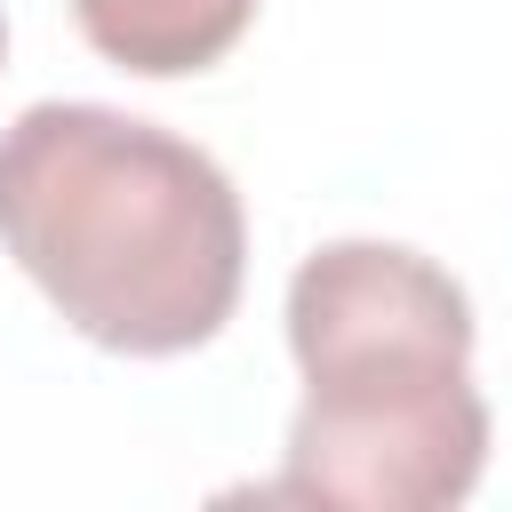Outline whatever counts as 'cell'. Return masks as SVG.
Returning <instances> with one entry per match:
<instances>
[{
    "instance_id": "cell-2",
    "label": "cell",
    "mask_w": 512,
    "mask_h": 512,
    "mask_svg": "<svg viewBox=\"0 0 512 512\" xmlns=\"http://www.w3.org/2000/svg\"><path fill=\"white\" fill-rule=\"evenodd\" d=\"M288 416L272 504L448 512L488 472V400L472 384V296L424 248L328 240L288 280Z\"/></svg>"
},
{
    "instance_id": "cell-1",
    "label": "cell",
    "mask_w": 512,
    "mask_h": 512,
    "mask_svg": "<svg viewBox=\"0 0 512 512\" xmlns=\"http://www.w3.org/2000/svg\"><path fill=\"white\" fill-rule=\"evenodd\" d=\"M0 248L104 352H200L248 280L232 176L112 104H24L0 128Z\"/></svg>"
},
{
    "instance_id": "cell-3",
    "label": "cell",
    "mask_w": 512,
    "mask_h": 512,
    "mask_svg": "<svg viewBox=\"0 0 512 512\" xmlns=\"http://www.w3.org/2000/svg\"><path fill=\"white\" fill-rule=\"evenodd\" d=\"M72 24L104 64L136 80H184L240 48L256 0H72Z\"/></svg>"
},
{
    "instance_id": "cell-4",
    "label": "cell",
    "mask_w": 512,
    "mask_h": 512,
    "mask_svg": "<svg viewBox=\"0 0 512 512\" xmlns=\"http://www.w3.org/2000/svg\"><path fill=\"white\" fill-rule=\"evenodd\" d=\"M0 56H8V16H0Z\"/></svg>"
}]
</instances>
